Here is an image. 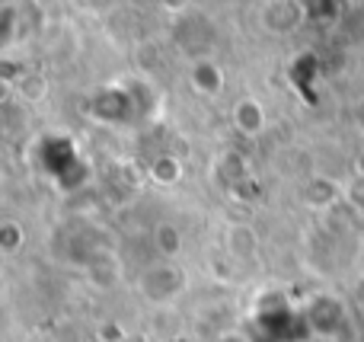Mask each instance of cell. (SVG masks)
I'll return each mask as SVG.
<instances>
[{
	"mask_svg": "<svg viewBox=\"0 0 364 342\" xmlns=\"http://www.w3.org/2000/svg\"><path fill=\"white\" fill-rule=\"evenodd\" d=\"M134 288L147 304H173L188 292V272L173 260H160L141 269L138 279H134Z\"/></svg>",
	"mask_w": 364,
	"mask_h": 342,
	"instance_id": "cell-1",
	"label": "cell"
},
{
	"mask_svg": "<svg viewBox=\"0 0 364 342\" xmlns=\"http://www.w3.org/2000/svg\"><path fill=\"white\" fill-rule=\"evenodd\" d=\"M90 115L102 125H132V122L141 119L138 112V100H134L128 80L122 83H109L100 93L90 100Z\"/></svg>",
	"mask_w": 364,
	"mask_h": 342,
	"instance_id": "cell-2",
	"label": "cell"
},
{
	"mask_svg": "<svg viewBox=\"0 0 364 342\" xmlns=\"http://www.w3.org/2000/svg\"><path fill=\"white\" fill-rule=\"evenodd\" d=\"M304 324H307V330L314 333V336L339 339L348 326V311L333 294H316V298H310V304L304 307Z\"/></svg>",
	"mask_w": 364,
	"mask_h": 342,
	"instance_id": "cell-3",
	"label": "cell"
},
{
	"mask_svg": "<svg viewBox=\"0 0 364 342\" xmlns=\"http://www.w3.org/2000/svg\"><path fill=\"white\" fill-rule=\"evenodd\" d=\"M173 42H176V48L182 55H188L192 61H198V58H211L208 51H211L214 45V26L208 16H201V13H179V23L173 26Z\"/></svg>",
	"mask_w": 364,
	"mask_h": 342,
	"instance_id": "cell-4",
	"label": "cell"
},
{
	"mask_svg": "<svg viewBox=\"0 0 364 342\" xmlns=\"http://www.w3.org/2000/svg\"><path fill=\"white\" fill-rule=\"evenodd\" d=\"M307 23V6L304 0H265L259 6V26L272 36H291Z\"/></svg>",
	"mask_w": 364,
	"mask_h": 342,
	"instance_id": "cell-5",
	"label": "cell"
},
{
	"mask_svg": "<svg viewBox=\"0 0 364 342\" xmlns=\"http://www.w3.org/2000/svg\"><path fill=\"white\" fill-rule=\"evenodd\" d=\"M188 87L198 96H205V100H218L227 87V74L214 58H198V61H192V68H188Z\"/></svg>",
	"mask_w": 364,
	"mask_h": 342,
	"instance_id": "cell-6",
	"label": "cell"
},
{
	"mask_svg": "<svg viewBox=\"0 0 364 342\" xmlns=\"http://www.w3.org/2000/svg\"><path fill=\"white\" fill-rule=\"evenodd\" d=\"M342 198V183L333 176H307L301 186V205H307L310 211H329L333 205H339Z\"/></svg>",
	"mask_w": 364,
	"mask_h": 342,
	"instance_id": "cell-7",
	"label": "cell"
},
{
	"mask_svg": "<svg viewBox=\"0 0 364 342\" xmlns=\"http://www.w3.org/2000/svg\"><path fill=\"white\" fill-rule=\"evenodd\" d=\"M230 122L243 138H259V134L265 132V125H269V112H265V106L256 96H243V100L233 102Z\"/></svg>",
	"mask_w": 364,
	"mask_h": 342,
	"instance_id": "cell-8",
	"label": "cell"
},
{
	"mask_svg": "<svg viewBox=\"0 0 364 342\" xmlns=\"http://www.w3.org/2000/svg\"><path fill=\"white\" fill-rule=\"evenodd\" d=\"M224 250H227V256H230L233 262L256 260V253H259V234H256V228H252V224H243V221L227 224V230H224Z\"/></svg>",
	"mask_w": 364,
	"mask_h": 342,
	"instance_id": "cell-9",
	"label": "cell"
},
{
	"mask_svg": "<svg viewBox=\"0 0 364 342\" xmlns=\"http://www.w3.org/2000/svg\"><path fill=\"white\" fill-rule=\"evenodd\" d=\"M214 176H218V183L224 186L227 192H233L237 186H243L246 179H252V166L240 151H224L214 160Z\"/></svg>",
	"mask_w": 364,
	"mask_h": 342,
	"instance_id": "cell-10",
	"label": "cell"
},
{
	"mask_svg": "<svg viewBox=\"0 0 364 342\" xmlns=\"http://www.w3.org/2000/svg\"><path fill=\"white\" fill-rule=\"evenodd\" d=\"M182 176H186V164H182V157H176V154H160V157H154L147 164V179L154 186H160V189L179 186Z\"/></svg>",
	"mask_w": 364,
	"mask_h": 342,
	"instance_id": "cell-11",
	"label": "cell"
},
{
	"mask_svg": "<svg viewBox=\"0 0 364 342\" xmlns=\"http://www.w3.org/2000/svg\"><path fill=\"white\" fill-rule=\"evenodd\" d=\"M151 240H154V250L160 253V260H179L182 256V230H179V224H173V221L154 224Z\"/></svg>",
	"mask_w": 364,
	"mask_h": 342,
	"instance_id": "cell-12",
	"label": "cell"
},
{
	"mask_svg": "<svg viewBox=\"0 0 364 342\" xmlns=\"http://www.w3.org/2000/svg\"><path fill=\"white\" fill-rule=\"evenodd\" d=\"M48 77H42V74H36V70H26V74H19V80H16V93L23 96L26 102H42V100H48Z\"/></svg>",
	"mask_w": 364,
	"mask_h": 342,
	"instance_id": "cell-13",
	"label": "cell"
},
{
	"mask_svg": "<svg viewBox=\"0 0 364 342\" xmlns=\"http://www.w3.org/2000/svg\"><path fill=\"white\" fill-rule=\"evenodd\" d=\"M23 247H26V228L16 218H4V221H0V253L16 256Z\"/></svg>",
	"mask_w": 364,
	"mask_h": 342,
	"instance_id": "cell-14",
	"label": "cell"
},
{
	"mask_svg": "<svg viewBox=\"0 0 364 342\" xmlns=\"http://www.w3.org/2000/svg\"><path fill=\"white\" fill-rule=\"evenodd\" d=\"M304 6H307V19L314 23H336L346 16L339 0H304Z\"/></svg>",
	"mask_w": 364,
	"mask_h": 342,
	"instance_id": "cell-15",
	"label": "cell"
},
{
	"mask_svg": "<svg viewBox=\"0 0 364 342\" xmlns=\"http://www.w3.org/2000/svg\"><path fill=\"white\" fill-rule=\"evenodd\" d=\"M342 19H346L348 38H352L355 45H361V48H364V0H361L358 6H355V10H348Z\"/></svg>",
	"mask_w": 364,
	"mask_h": 342,
	"instance_id": "cell-16",
	"label": "cell"
},
{
	"mask_svg": "<svg viewBox=\"0 0 364 342\" xmlns=\"http://www.w3.org/2000/svg\"><path fill=\"white\" fill-rule=\"evenodd\" d=\"M13 29H16V6L4 4V45L13 42Z\"/></svg>",
	"mask_w": 364,
	"mask_h": 342,
	"instance_id": "cell-17",
	"label": "cell"
},
{
	"mask_svg": "<svg viewBox=\"0 0 364 342\" xmlns=\"http://www.w3.org/2000/svg\"><path fill=\"white\" fill-rule=\"evenodd\" d=\"M348 119H352V128L358 132V138L364 141V100H355L352 109H348Z\"/></svg>",
	"mask_w": 364,
	"mask_h": 342,
	"instance_id": "cell-18",
	"label": "cell"
},
{
	"mask_svg": "<svg viewBox=\"0 0 364 342\" xmlns=\"http://www.w3.org/2000/svg\"><path fill=\"white\" fill-rule=\"evenodd\" d=\"M100 342H125V330L119 324H102L100 326Z\"/></svg>",
	"mask_w": 364,
	"mask_h": 342,
	"instance_id": "cell-19",
	"label": "cell"
},
{
	"mask_svg": "<svg viewBox=\"0 0 364 342\" xmlns=\"http://www.w3.org/2000/svg\"><path fill=\"white\" fill-rule=\"evenodd\" d=\"M214 342H256V339H250L246 333H240V330H224Z\"/></svg>",
	"mask_w": 364,
	"mask_h": 342,
	"instance_id": "cell-20",
	"label": "cell"
},
{
	"mask_svg": "<svg viewBox=\"0 0 364 342\" xmlns=\"http://www.w3.org/2000/svg\"><path fill=\"white\" fill-rule=\"evenodd\" d=\"M352 170H355V176L364 183V144H361V151L355 154V160H352Z\"/></svg>",
	"mask_w": 364,
	"mask_h": 342,
	"instance_id": "cell-21",
	"label": "cell"
},
{
	"mask_svg": "<svg viewBox=\"0 0 364 342\" xmlns=\"http://www.w3.org/2000/svg\"><path fill=\"white\" fill-rule=\"evenodd\" d=\"M186 4L188 0H160V6H166L170 13H186Z\"/></svg>",
	"mask_w": 364,
	"mask_h": 342,
	"instance_id": "cell-22",
	"label": "cell"
}]
</instances>
